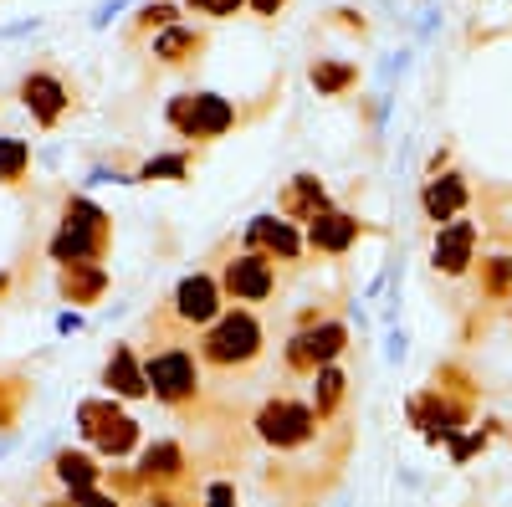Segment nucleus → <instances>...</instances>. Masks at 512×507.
I'll list each match as a JSON object with an SVG mask.
<instances>
[{"mask_svg":"<svg viewBox=\"0 0 512 507\" xmlns=\"http://www.w3.org/2000/svg\"><path fill=\"white\" fill-rule=\"evenodd\" d=\"M77 507H123V497H113L108 487H98V492H82V497H72Z\"/></svg>","mask_w":512,"mask_h":507,"instance_id":"473e14b6","label":"nucleus"},{"mask_svg":"<svg viewBox=\"0 0 512 507\" xmlns=\"http://www.w3.org/2000/svg\"><path fill=\"white\" fill-rule=\"evenodd\" d=\"M466 205H472V185H466V175H456V169H441V175H431L420 185V210H425V221H461L466 216Z\"/></svg>","mask_w":512,"mask_h":507,"instance_id":"2eb2a0df","label":"nucleus"},{"mask_svg":"<svg viewBox=\"0 0 512 507\" xmlns=\"http://www.w3.org/2000/svg\"><path fill=\"white\" fill-rule=\"evenodd\" d=\"M164 123L180 139H190V144H216V139H226L236 123H241V113L221 93H180V98H169Z\"/></svg>","mask_w":512,"mask_h":507,"instance_id":"39448f33","label":"nucleus"},{"mask_svg":"<svg viewBox=\"0 0 512 507\" xmlns=\"http://www.w3.org/2000/svg\"><path fill=\"white\" fill-rule=\"evenodd\" d=\"M31 175V144L26 139H0V185L16 190Z\"/></svg>","mask_w":512,"mask_h":507,"instance_id":"bb28decb","label":"nucleus"},{"mask_svg":"<svg viewBox=\"0 0 512 507\" xmlns=\"http://www.w3.org/2000/svg\"><path fill=\"white\" fill-rule=\"evenodd\" d=\"M472 272H477V303H487V308L512 303V251H492Z\"/></svg>","mask_w":512,"mask_h":507,"instance_id":"4be33fe9","label":"nucleus"},{"mask_svg":"<svg viewBox=\"0 0 512 507\" xmlns=\"http://www.w3.org/2000/svg\"><path fill=\"white\" fill-rule=\"evenodd\" d=\"M200 52H205V31H195L185 21L164 26L159 36H149V57L159 67H190V62H200Z\"/></svg>","mask_w":512,"mask_h":507,"instance_id":"412c9836","label":"nucleus"},{"mask_svg":"<svg viewBox=\"0 0 512 507\" xmlns=\"http://www.w3.org/2000/svg\"><path fill=\"white\" fill-rule=\"evenodd\" d=\"M16 93H21V103H26V113H31L36 129H57V123L67 118V108H72V88H67L57 72H47V67L26 72Z\"/></svg>","mask_w":512,"mask_h":507,"instance_id":"9b49d317","label":"nucleus"},{"mask_svg":"<svg viewBox=\"0 0 512 507\" xmlns=\"http://www.w3.org/2000/svg\"><path fill=\"white\" fill-rule=\"evenodd\" d=\"M323 210H333L328 205V190H323V180L318 175H292L287 180V190L277 195V216L282 221H303V226H313L318 216H323Z\"/></svg>","mask_w":512,"mask_h":507,"instance_id":"6ab92c4d","label":"nucleus"},{"mask_svg":"<svg viewBox=\"0 0 512 507\" xmlns=\"http://www.w3.org/2000/svg\"><path fill=\"white\" fill-rule=\"evenodd\" d=\"M103 390L113 400H149L144 359L134 354V344H113V354L103 359Z\"/></svg>","mask_w":512,"mask_h":507,"instance_id":"a211bd4d","label":"nucleus"},{"mask_svg":"<svg viewBox=\"0 0 512 507\" xmlns=\"http://www.w3.org/2000/svg\"><path fill=\"white\" fill-rule=\"evenodd\" d=\"M221 292L231 308H256L277 298V262L262 257V251H236V257L221 267Z\"/></svg>","mask_w":512,"mask_h":507,"instance_id":"1a4fd4ad","label":"nucleus"},{"mask_svg":"<svg viewBox=\"0 0 512 507\" xmlns=\"http://www.w3.org/2000/svg\"><path fill=\"white\" fill-rule=\"evenodd\" d=\"M308 82L318 88V98H344L354 82H359V67L344 62V57H318L313 72H308Z\"/></svg>","mask_w":512,"mask_h":507,"instance_id":"b1692460","label":"nucleus"},{"mask_svg":"<svg viewBox=\"0 0 512 507\" xmlns=\"http://www.w3.org/2000/svg\"><path fill=\"white\" fill-rule=\"evenodd\" d=\"M180 21V6L175 0H149V6H139L134 26H128V41H139V36H159L164 26H175Z\"/></svg>","mask_w":512,"mask_h":507,"instance_id":"a878e982","label":"nucleus"},{"mask_svg":"<svg viewBox=\"0 0 512 507\" xmlns=\"http://www.w3.org/2000/svg\"><path fill=\"white\" fill-rule=\"evenodd\" d=\"M410 420L425 426L431 441H456L466 426H472V400H456V395H441L436 385L410 400Z\"/></svg>","mask_w":512,"mask_h":507,"instance_id":"9d476101","label":"nucleus"},{"mask_svg":"<svg viewBox=\"0 0 512 507\" xmlns=\"http://www.w3.org/2000/svg\"><path fill=\"white\" fill-rule=\"evenodd\" d=\"M108 251H113V216L103 205H93L88 195H67L62 221L47 241V257L57 267H72V262H103Z\"/></svg>","mask_w":512,"mask_h":507,"instance_id":"f257e3e1","label":"nucleus"},{"mask_svg":"<svg viewBox=\"0 0 512 507\" xmlns=\"http://www.w3.org/2000/svg\"><path fill=\"white\" fill-rule=\"evenodd\" d=\"M77 431L103 461H123L144 446V426L123 410V400L103 395V400H82L77 405Z\"/></svg>","mask_w":512,"mask_h":507,"instance_id":"7ed1b4c3","label":"nucleus"},{"mask_svg":"<svg viewBox=\"0 0 512 507\" xmlns=\"http://www.w3.org/2000/svg\"><path fill=\"white\" fill-rule=\"evenodd\" d=\"M251 431H256V441L272 446V451H303V446H313V436H318L323 426H318V415H313L308 400L272 395L262 410H256Z\"/></svg>","mask_w":512,"mask_h":507,"instance_id":"423d86ee","label":"nucleus"},{"mask_svg":"<svg viewBox=\"0 0 512 507\" xmlns=\"http://www.w3.org/2000/svg\"><path fill=\"white\" fill-rule=\"evenodd\" d=\"M169 323L175 328H210L221 313H226V292H221V277L216 272H190V277H180L175 282V292H169Z\"/></svg>","mask_w":512,"mask_h":507,"instance_id":"6e6552de","label":"nucleus"},{"mask_svg":"<svg viewBox=\"0 0 512 507\" xmlns=\"http://www.w3.org/2000/svg\"><path fill=\"white\" fill-rule=\"evenodd\" d=\"M497 431H502V420H487L482 431H466V436H461V441L451 446V456H456V461H466V456H477V451H487V441H492Z\"/></svg>","mask_w":512,"mask_h":507,"instance_id":"c756f323","label":"nucleus"},{"mask_svg":"<svg viewBox=\"0 0 512 507\" xmlns=\"http://www.w3.org/2000/svg\"><path fill=\"white\" fill-rule=\"evenodd\" d=\"M195 354H200L205 369H216V374H241V369H251L256 359L267 354V328H262V318H256L251 308H226L216 323L200 333Z\"/></svg>","mask_w":512,"mask_h":507,"instance_id":"f03ea898","label":"nucleus"},{"mask_svg":"<svg viewBox=\"0 0 512 507\" xmlns=\"http://www.w3.org/2000/svg\"><path fill=\"white\" fill-rule=\"evenodd\" d=\"M41 507H77L72 497H52V502H41Z\"/></svg>","mask_w":512,"mask_h":507,"instance_id":"e433bc0d","label":"nucleus"},{"mask_svg":"<svg viewBox=\"0 0 512 507\" xmlns=\"http://www.w3.org/2000/svg\"><path fill=\"white\" fill-rule=\"evenodd\" d=\"M246 6H251L256 16H267V21H272V16H282V11H287V0H246Z\"/></svg>","mask_w":512,"mask_h":507,"instance_id":"f704fd0d","label":"nucleus"},{"mask_svg":"<svg viewBox=\"0 0 512 507\" xmlns=\"http://www.w3.org/2000/svg\"><path fill=\"white\" fill-rule=\"evenodd\" d=\"M26 400H31V379L26 374H0V431L16 426Z\"/></svg>","mask_w":512,"mask_h":507,"instance_id":"393cba45","label":"nucleus"},{"mask_svg":"<svg viewBox=\"0 0 512 507\" xmlns=\"http://www.w3.org/2000/svg\"><path fill=\"white\" fill-rule=\"evenodd\" d=\"M205 507H241V502H236V487H231V482H210V487H205Z\"/></svg>","mask_w":512,"mask_h":507,"instance_id":"2f4dec72","label":"nucleus"},{"mask_svg":"<svg viewBox=\"0 0 512 507\" xmlns=\"http://www.w3.org/2000/svg\"><path fill=\"white\" fill-rule=\"evenodd\" d=\"M139 487L144 492H175L185 477H190V456H185V446L180 441H149L144 451H139Z\"/></svg>","mask_w":512,"mask_h":507,"instance_id":"ddd939ff","label":"nucleus"},{"mask_svg":"<svg viewBox=\"0 0 512 507\" xmlns=\"http://www.w3.org/2000/svg\"><path fill=\"white\" fill-rule=\"evenodd\" d=\"M185 175H190V154H159V159H149L139 169L144 185H154V180H185Z\"/></svg>","mask_w":512,"mask_h":507,"instance_id":"c85d7f7f","label":"nucleus"},{"mask_svg":"<svg viewBox=\"0 0 512 507\" xmlns=\"http://www.w3.org/2000/svg\"><path fill=\"white\" fill-rule=\"evenodd\" d=\"M477 241H482V231H477V221H446V226H436V241H431V267L441 272V277H466L477 267Z\"/></svg>","mask_w":512,"mask_h":507,"instance_id":"f8f14e48","label":"nucleus"},{"mask_svg":"<svg viewBox=\"0 0 512 507\" xmlns=\"http://www.w3.org/2000/svg\"><path fill=\"white\" fill-rule=\"evenodd\" d=\"M52 477L62 482V492L67 497H82V492H98L103 487V477H108V467H103V456L98 451H72V446H62L52 461Z\"/></svg>","mask_w":512,"mask_h":507,"instance_id":"f3484780","label":"nucleus"},{"mask_svg":"<svg viewBox=\"0 0 512 507\" xmlns=\"http://www.w3.org/2000/svg\"><path fill=\"white\" fill-rule=\"evenodd\" d=\"M185 6L205 21H231L236 11H246V0H185Z\"/></svg>","mask_w":512,"mask_h":507,"instance_id":"7c9ffc66","label":"nucleus"},{"mask_svg":"<svg viewBox=\"0 0 512 507\" xmlns=\"http://www.w3.org/2000/svg\"><path fill=\"white\" fill-rule=\"evenodd\" d=\"M11 282H16L11 272H0V298H6V292H11Z\"/></svg>","mask_w":512,"mask_h":507,"instance_id":"c9c22d12","label":"nucleus"},{"mask_svg":"<svg viewBox=\"0 0 512 507\" xmlns=\"http://www.w3.org/2000/svg\"><path fill=\"white\" fill-rule=\"evenodd\" d=\"M108 267L103 262H72V267H57V298L72 303V308H98L108 298Z\"/></svg>","mask_w":512,"mask_h":507,"instance_id":"dca6fc26","label":"nucleus"},{"mask_svg":"<svg viewBox=\"0 0 512 507\" xmlns=\"http://www.w3.org/2000/svg\"><path fill=\"white\" fill-rule=\"evenodd\" d=\"M359 236H364L359 216H349V210H323V216L308 226V251H318V257H344Z\"/></svg>","mask_w":512,"mask_h":507,"instance_id":"aec40b11","label":"nucleus"},{"mask_svg":"<svg viewBox=\"0 0 512 507\" xmlns=\"http://www.w3.org/2000/svg\"><path fill=\"white\" fill-rule=\"evenodd\" d=\"M507 441H512V431H507Z\"/></svg>","mask_w":512,"mask_h":507,"instance_id":"58836bf2","label":"nucleus"},{"mask_svg":"<svg viewBox=\"0 0 512 507\" xmlns=\"http://www.w3.org/2000/svg\"><path fill=\"white\" fill-rule=\"evenodd\" d=\"M246 251H262V257H272V262L297 267V262H303V251H308V236L297 231L292 221H282V216H256L246 226Z\"/></svg>","mask_w":512,"mask_h":507,"instance_id":"4468645a","label":"nucleus"},{"mask_svg":"<svg viewBox=\"0 0 512 507\" xmlns=\"http://www.w3.org/2000/svg\"><path fill=\"white\" fill-rule=\"evenodd\" d=\"M139 507H195L190 497H180V492H149Z\"/></svg>","mask_w":512,"mask_h":507,"instance_id":"72a5a7b5","label":"nucleus"},{"mask_svg":"<svg viewBox=\"0 0 512 507\" xmlns=\"http://www.w3.org/2000/svg\"><path fill=\"white\" fill-rule=\"evenodd\" d=\"M507 318H512V303H507Z\"/></svg>","mask_w":512,"mask_h":507,"instance_id":"4c0bfd02","label":"nucleus"},{"mask_svg":"<svg viewBox=\"0 0 512 507\" xmlns=\"http://www.w3.org/2000/svg\"><path fill=\"white\" fill-rule=\"evenodd\" d=\"M200 354L185 344H159L144 354V379H149V395L169 410H190L200 400Z\"/></svg>","mask_w":512,"mask_h":507,"instance_id":"20e7f679","label":"nucleus"},{"mask_svg":"<svg viewBox=\"0 0 512 507\" xmlns=\"http://www.w3.org/2000/svg\"><path fill=\"white\" fill-rule=\"evenodd\" d=\"M344 400H349V374L338 369V364H328V369H318L313 374V415H318V426H328V420L344 410Z\"/></svg>","mask_w":512,"mask_h":507,"instance_id":"5701e85b","label":"nucleus"},{"mask_svg":"<svg viewBox=\"0 0 512 507\" xmlns=\"http://www.w3.org/2000/svg\"><path fill=\"white\" fill-rule=\"evenodd\" d=\"M349 354V323H338V318H323L318 328H297L287 344H282V369L287 374H303L313 379L318 369L338 364Z\"/></svg>","mask_w":512,"mask_h":507,"instance_id":"0eeeda50","label":"nucleus"},{"mask_svg":"<svg viewBox=\"0 0 512 507\" xmlns=\"http://www.w3.org/2000/svg\"><path fill=\"white\" fill-rule=\"evenodd\" d=\"M431 385H436L441 395H456V400H472V405H477V379L466 374L461 364H441V369H436V379H431Z\"/></svg>","mask_w":512,"mask_h":507,"instance_id":"cd10ccee","label":"nucleus"}]
</instances>
